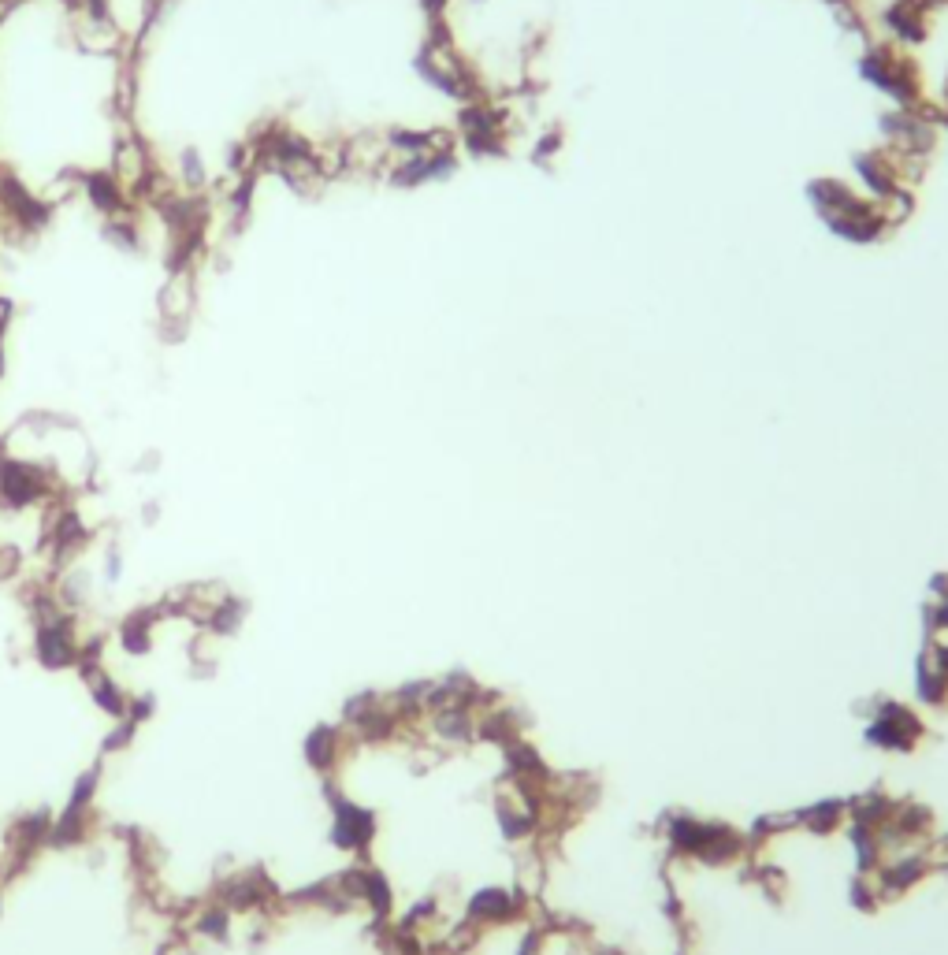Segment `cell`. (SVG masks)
<instances>
[{
    "mask_svg": "<svg viewBox=\"0 0 948 955\" xmlns=\"http://www.w3.org/2000/svg\"><path fill=\"white\" fill-rule=\"evenodd\" d=\"M0 209L12 216L15 227H23V231H41L45 223L53 220V209H49V201H41V197H34L27 190V186L19 183L15 175H0Z\"/></svg>",
    "mask_w": 948,
    "mask_h": 955,
    "instance_id": "1",
    "label": "cell"
},
{
    "mask_svg": "<svg viewBox=\"0 0 948 955\" xmlns=\"http://www.w3.org/2000/svg\"><path fill=\"white\" fill-rule=\"evenodd\" d=\"M45 491H49V480H45L41 469H34L27 461H12V458L0 461V498H4V506H12V510L30 506V502H38Z\"/></svg>",
    "mask_w": 948,
    "mask_h": 955,
    "instance_id": "2",
    "label": "cell"
},
{
    "mask_svg": "<svg viewBox=\"0 0 948 955\" xmlns=\"http://www.w3.org/2000/svg\"><path fill=\"white\" fill-rule=\"evenodd\" d=\"M79 183L82 190H86V197H90L93 209L105 212V216H116V212L127 205V194H123V186H119V179L112 171H82Z\"/></svg>",
    "mask_w": 948,
    "mask_h": 955,
    "instance_id": "3",
    "label": "cell"
},
{
    "mask_svg": "<svg viewBox=\"0 0 948 955\" xmlns=\"http://www.w3.org/2000/svg\"><path fill=\"white\" fill-rule=\"evenodd\" d=\"M38 655L45 666H67L71 658H75V651H71V640H67L60 628H41L38 636Z\"/></svg>",
    "mask_w": 948,
    "mask_h": 955,
    "instance_id": "4",
    "label": "cell"
},
{
    "mask_svg": "<svg viewBox=\"0 0 948 955\" xmlns=\"http://www.w3.org/2000/svg\"><path fill=\"white\" fill-rule=\"evenodd\" d=\"M179 179H183L186 186H205L209 183V168H205V157H201L198 145H186L183 153H179Z\"/></svg>",
    "mask_w": 948,
    "mask_h": 955,
    "instance_id": "5",
    "label": "cell"
},
{
    "mask_svg": "<svg viewBox=\"0 0 948 955\" xmlns=\"http://www.w3.org/2000/svg\"><path fill=\"white\" fill-rule=\"evenodd\" d=\"M105 238L112 246L123 249V253H138V249H142V235H138V227H134L131 220H108Z\"/></svg>",
    "mask_w": 948,
    "mask_h": 955,
    "instance_id": "6",
    "label": "cell"
},
{
    "mask_svg": "<svg viewBox=\"0 0 948 955\" xmlns=\"http://www.w3.org/2000/svg\"><path fill=\"white\" fill-rule=\"evenodd\" d=\"M253 190H257V175H253V171H246V175L238 179L235 190H231V209H235V216H242V212H250Z\"/></svg>",
    "mask_w": 948,
    "mask_h": 955,
    "instance_id": "7",
    "label": "cell"
},
{
    "mask_svg": "<svg viewBox=\"0 0 948 955\" xmlns=\"http://www.w3.org/2000/svg\"><path fill=\"white\" fill-rule=\"evenodd\" d=\"M224 160H227V171H231V175H246V171H250V145L235 142L231 149H227Z\"/></svg>",
    "mask_w": 948,
    "mask_h": 955,
    "instance_id": "8",
    "label": "cell"
},
{
    "mask_svg": "<svg viewBox=\"0 0 948 955\" xmlns=\"http://www.w3.org/2000/svg\"><path fill=\"white\" fill-rule=\"evenodd\" d=\"M82 8H86L90 23H97V27H105L112 19V0H82Z\"/></svg>",
    "mask_w": 948,
    "mask_h": 955,
    "instance_id": "9",
    "label": "cell"
},
{
    "mask_svg": "<svg viewBox=\"0 0 948 955\" xmlns=\"http://www.w3.org/2000/svg\"><path fill=\"white\" fill-rule=\"evenodd\" d=\"M0 376H4V342H0Z\"/></svg>",
    "mask_w": 948,
    "mask_h": 955,
    "instance_id": "10",
    "label": "cell"
}]
</instances>
